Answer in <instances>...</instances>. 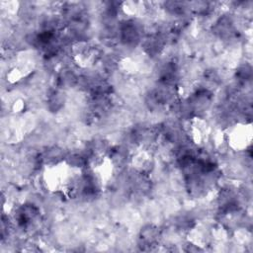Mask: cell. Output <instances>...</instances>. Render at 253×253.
<instances>
[{"label":"cell","mask_w":253,"mask_h":253,"mask_svg":"<svg viewBox=\"0 0 253 253\" xmlns=\"http://www.w3.org/2000/svg\"><path fill=\"white\" fill-rule=\"evenodd\" d=\"M224 138L227 145L235 151L246 149L250 145L252 139L251 124L239 123L231 126L230 130L228 129V133H226V137Z\"/></svg>","instance_id":"obj_1"}]
</instances>
